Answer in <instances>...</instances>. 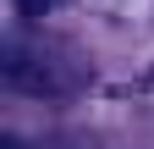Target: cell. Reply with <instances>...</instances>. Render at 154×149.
I'll return each mask as SVG.
<instances>
[{
  "instance_id": "1",
  "label": "cell",
  "mask_w": 154,
  "mask_h": 149,
  "mask_svg": "<svg viewBox=\"0 0 154 149\" xmlns=\"http://www.w3.org/2000/svg\"><path fill=\"white\" fill-rule=\"evenodd\" d=\"M44 6H61V0H22V11H44Z\"/></svg>"
},
{
  "instance_id": "2",
  "label": "cell",
  "mask_w": 154,
  "mask_h": 149,
  "mask_svg": "<svg viewBox=\"0 0 154 149\" xmlns=\"http://www.w3.org/2000/svg\"><path fill=\"white\" fill-rule=\"evenodd\" d=\"M0 149H22V144H17V138H6V144H0Z\"/></svg>"
}]
</instances>
